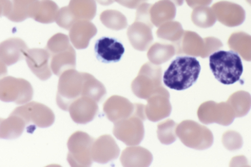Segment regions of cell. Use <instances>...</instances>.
<instances>
[{"label":"cell","mask_w":251,"mask_h":167,"mask_svg":"<svg viewBox=\"0 0 251 167\" xmlns=\"http://www.w3.org/2000/svg\"><path fill=\"white\" fill-rule=\"evenodd\" d=\"M97 101L86 96H81L70 105L68 110L73 120L78 123H86L92 120L98 110Z\"/></svg>","instance_id":"cell-15"},{"label":"cell","mask_w":251,"mask_h":167,"mask_svg":"<svg viewBox=\"0 0 251 167\" xmlns=\"http://www.w3.org/2000/svg\"><path fill=\"white\" fill-rule=\"evenodd\" d=\"M187 5L192 8L199 6H206L209 5L212 0H185Z\"/></svg>","instance_id":"cell-27"},{"label":"cell","mask_w":251,"mask_h":167,"mask_svg":"<svg viewBox=\"0 0 251 167\" xmlns=\"http://www.w3.org/2000/svg\"><path fill=\"white\" fill-rule=\"evenodd\" d=\"M25 57L31 72L40 79L46 80L51 76L50 57L46 48L28 49Z\"/></svg>","instance_id":"cell-10"},{"label":"cell","mask_w":251,"mask_h":167,"mask_svg":"<svg viewBox=\"0 0 251 167\" xmlns=\"http://www.w3.org/2000/svg\"><path fill=\"white\" fill-rule=\"evenodd\" d=\"M96 0L100 4L102 5H109L113 3L114 1V0Z\"/></svg>","instance_id":"cell-28"},{"label":"cell","mask_w":251,"mask_h":167,"mask_svg":"<svg viewBox=\"0 0 251 167\" xmlns=\"http://www.w3.org/2000/svg\"><path fill=\"white\" fill-rule=\"evenodd\" d=\"M191 18L195 25L203 28L213 26L216 21L212 9L208 6H199L194 8Z\"/></svg>","instance_id":"cell-24"},{"label":"cell","mask_w":251,"mask_h":167,"mask_svg":"<svg viewBox=\"0 0 251 167\" xmlns=\"http://www.w3.org/2000/svg\"><path fill=\"white\" fill-rule=\"evenodd\" d=\"M100 19L104 26L114 30H122L127 26L126 17L117 10L108 9L103 11L100 14Z\"/></svg>","instance_id":"cell-23"},{"label":"cell","mask_w":251,"mask_h":167,"mask_svg":"<svg viewBox=\"0 0 251 167\" xmlns=\"http://www.w3.org/2000/svg\"><path fill=\"white\" fill-rule=\"evenodd\" d=\"M152 28L146 23L137 21L128 26L126 35L134 49L143 51L149 48L153 40Z\"/></svg>","instance_id":"cell-14"},{"label":"cell","mask_w":251,"mask_h":167,"mask_svg":"<svg viewBox=\"0 0 251 167\" xmlns=\"http://www.w3.org/2000/svg\"><path fill=\"white\" fill-rule=\"evenodd\" d=\"M86 75V72L75 69L65 71L60 75L56 101L61 109L68 111L72 102L83 96Z\"/></svg>","instance_id":"cell-4"},{"label":"cell","mask_w":251,"mask_h":167,"mask_svg":"<svg viewBox=\"0 0 251 167\" xmlns=\"http://www.w3.org/2000/svg\"><path fill=\"white\" fill-rule=\"evenodd\" d=\"M177 6H181L183 4L184 0H170Z\"/></svg>","instance_id":"cell-29"},{"label":"cell","mask_w":251,"mask_h":167,"mask_svg":"<svg viewBox=\"0 0 251 167\" xmlns=\"http://www.w3.org/2000/svg\"><path fill=\"white\" fill-rule=\"evenodd\" d=\"M94 50L99 61L109 63L120 61L125 52V48L116 39L102 37L96 41Z\"/></svg>","instance_id":"cell-11"},{"label":"cell","mask_w":251,"mask_h":167,"mask_svg":"<svg viewBox=\"0 0 251 167\" xmlns=\"http://www.w3.org/2000/svg\"><path fill=\"white\" fill-rule=\"evenodd\" d=\"M46 49L50 54V64L54 74L60 76L64 72L75 68V52L66 34L57 33L48 41Z\"/></svg>","instance_id":"cell-3"},{"label":"cell","mask_w":251,"mask_h":167,"mask_svg":"<svg viewBox=\"0 0 251 167\" xmlns=\"http://www.w3.org/2000/svg\"><path fill=\"white\" fill-rule=\"evenodd\" d=\"M0 94L1 100L20 104L32 98L33 89L24 79L7 76L0 80Z\"/></svg>","instance_id":"cell-8"},{"label":"cell","mask_w":251,"mask_h":167,"mask_svg":"<svg viewBox=\"0 0 251 167\" xmlns=\"http://www.w3.org/2000/svg\"><path fill=\"white\" fill-rule=\"evenodd\" d=\"M161 67L147 62L141 68L131 84L132 92L139 98H149L161 85Z\"/></svg>","instance_id":"cell-6"},{"label":"cell","mask_w":251,"mask_h":167,"mask_svg":"<svg viewBox=\"0 0 251 167\" xmlns=\"http://www.w3.org/2000/svg\"><path fill=\"white\" fill-rule=\"evenodd\" d=\"M38 0H0V14L14 22L30 18L31 10Z\"/></svg>","instance_id":"cell-13"},{"label":"cell","mask_w":251,"mask_h":167,"mask_svg":"<svg viewBox=\"0 0 251 167\" xmlns=\"http://www.w3.org/2000/svg\"><path fill=\"white\" fill-rule=\"evenodd\" d=\"M93 139L86 133L77 131L68 142V161L72 166H89L92 164Z\"/></svg>","instance_id":"cell-7"},{"label":"cell","mask_w":251,"mask_h":167,"mask_svg":"<svg viewBox=\"0 0 251 167\" xmlns=\"http://www.w3.org/2000/svg\"><path fill=\"white\" fill-rule=\"evenodd\" d=\"M151 6V4L148 3L141 4L136 10L135 21L143 22L153 27L150 13Z\"/></svg>","instance_id":"cell-25"},{"label":"cell","mask_w":251,"mask_h":167,"mask_svg":"<svg viewBox=\"0 0 251 167\" xmlns=\"http://www.w3.org/2000/svg\"><path fill=\"white\" fill-rule=\"evenodd\" d=\"M61 8L72 25L79 20H92L97 12L95 0H70L68 6Z\"/></svg>","instance_id":"cell-12"},{"label":"cell","mask_w":251,"mask_h":167,"mask_svg":"<svg viewBox=\"0 0 251 167\" xmlns=\"http://www.w3.org/2000/svg\"><path fill=\"white\" fill-rule=\"evenodd\" d=\"M184 31L179 22L171 21L159 26L156 34L158 38L170 41L175 44L181 39Z\"/></svg>","instance_id":"cell-22"},{"label":"cell","mask_w":251,"mask_h":167,"mask_svg":"<svg viewBox=\"0 0 251 167\" xmlns=\"http://www.w3.org/2000/svg\"><path fill=\"white\" fill-rule=\"evenodd\" d=\"M97 32V27L93 23L88 20H79L70 29L69 37L76 48L84 49L88 47L90 39Z\"/></svg>","instance_id":"cell-17"},{"label":"cell","mask_w":251,"mask_h":167,"mask_svg":"<svg viewBox=\"0 0 251 167\" xmlns=\"http://www.w3.org/2000/svg\"><path fill=\"white\" fill-rule=\"evenodd\" d=\"M59 8L51 0H38L34 4L30 18L43 23L50 24L56 21Z\"/></svg>","instance_id":"cell-18"},{"label":"cell","mask_w":251,"mask_h":167,"mask_svg":"<svg viewBox=\"0 0 251 167\" xmlns=\"http://www.w3.org/2000/svg\"><path fill=\"white\" fill-rule=\"evenodd\" d=\"M176 54L207 57L223 47L222 42L214 37L202 38L196 32L184 31L181 39L176 44Z\"/></svg>","instance_id":"cell-5"},{"label":"cell","mask_w":251,"mask_h":167,"mask_svg":"<svg viewBox=\"0 0 251 167\" xmlns=\"http://www.w3.org/2000/svg\"><path fill=\"white\" fill-rule=\"evenodd\" d=\"M150 13L152 24L158 27L175 18L176 7L170 0H160L151 4Z\"/></svg>","instance_id":"cell-19"},{"label":"cell","mask_w":251,"mask_h":167,"mask_svg":"<svg viewBox=\"0 0 251 167\" xmlns=\"http://www.w3.org/2000/svg\"><path fill=\"white\" fill-rule=\"evenodd\" d=\"M174 45L156 42L150 47L147 57L151 63L159 65L170 60L175 54Z\"/></svg>","instance_id":"cell-21"},{"label":"cell","mask_w":251,"mask_h":167,"mask_svg":"<svg viewBox=\"0 0 251 167\" xmlns=\"http://www.w3.org/2000/svg\"><path fill=\"white\" fill-rule=\"evenodd\" d=\"M246 0L251 6V0Z\"/></svg>","instance_id":"cell-30"},{"label":"cell","mask_w":251,"mask_h":167,"mask_svg":"<svg viewBox=\"0 0 251 167\" xmlns=\"http://www.w3.org/2000/svg\"><path fill=\"white\" fill-rule=\"evenodd\" d=\"M147 0H114L121 5L129 9L137 8Z\"/></svg>","instance_id":"cell-26"},{"label":"cell","mask_w":251,"mask_h":167,"mask_svg":"<svg viewBox=\"0 0 251 167\" xmlns=\"http://www.w3.org/2000/svg\"><path fill=\"white\" fill-rule=\"evenodd\" d=\"M201 65L195 57H176L164 73V84L170 89L181 91L192 86L197 80Z\"/></svg>","instance_id":"cell-1"},{"label":"cell","mask_w":251,"mask_h":167,"mask_svg":"<svg viewBox=\"0 0 251 167\" xmlns=\"http://www.w3.org/2000/svg\"><path fill=\"white\" fill-rule=\"evenodd\" d=\"M210 69L215 78L225 85L239 81L243 72L240 56L233 51L219 50L209 56Z\"/></svg>","instance_id":"cell-2"},{"label":"cell","mask_w":251,"mask_h":167,"mask_svg":"<svg viewBox=\"0 0 251 167\" xmlns=\"http://www.w3.org/2000/svg\"><path fill=\"white\" fill-rule=\"evenodd\" d=\"M227 44L231 50L238 53L245 60L251 61V35L243 31L233 33Z\"/></svg>","instance_id":"cell-20"},{"label":"cell","mask_w":251,"mask_h":167,"mask_svg":"<svg viewBox=\"0 0 251 167\" xmlns=\"http://www.w3.org/2000/svg\"><path fill=\"white\" fill-rule=\"evenodd\" d=\"M211 8L216 19L226 26H237L245 21V11L241 5L237 3L222 0L214 3Z\"/></svg>","instance_id":"cell-9"},{"label":"cell","mask_w":251,"mask_h":167,"mask_svg":"<svg viewBox=\"0 0 251 167\" xmlns=\"http://www.w3.org/2000/svg\"><path fill=\"white\" fill-rule=\"evenodd\" d=\"M26 43L19 38H10L0 45V62L7 66L23 59L28 50Z\"/></svg>","instance_id":"cell-16"}]
</instances>
